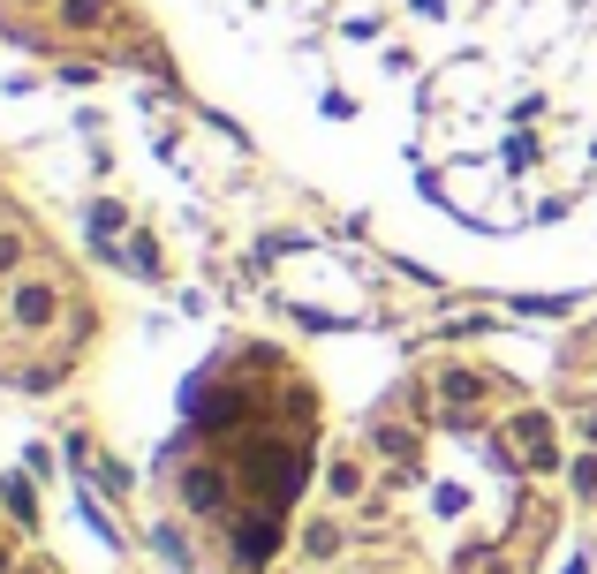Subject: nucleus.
I'll list each match as a JSON object with an SVG mask.
<instances>
[{
    "instance_id": "obj_1",
    "label": "nucleus",
    "mask_w": 597,
    "mask_h": 574,
    "mask_svg": "<svg viewBox=\"0 0 597 574\" xmlns=\"http://www.w3.org/2000/svg\"><path fill=\"white\" fill-rule=\"evenodd\" d=\"M325 99H401L454 212L514 227L597 197V0H220Z\"/></svg>"
}]
</instances>
